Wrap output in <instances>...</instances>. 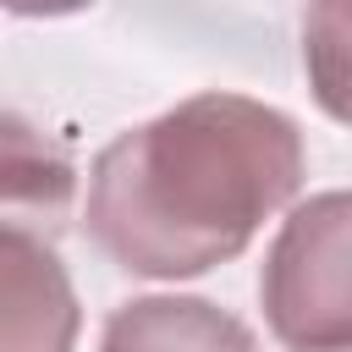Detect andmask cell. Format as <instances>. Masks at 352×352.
<instances>
[{
    "mask_svg": "<svg viewBox=\"0 0 352 352\" xmlns=\"http://www.w3.org/2000/svg\"><path fill=\"white\" fill-rule=\"evenodd\" d=\"M346 192H319L292 209L270 242L258 302L270 330L297 352H336L352 341V264H346Z\"/></svg>",
    "mask_w": 352,
    "mask_h": 352,
    "instance_id": "7a4b0ae2",
    "label": "cell"
},
{
    "mask_svg": "<svg viewBox=\"0 0 352 352\" xmlns=\"http://www.w3.org/2000/svg\"><path fill=\"white\" fill-rule=\"evenodd\" d=\"M336 352H346V346H336Z\"/></svg>",
    "mask_w": 352,
    "mask_h": 352,
    "instance_id": "52a82bcc",
    "label": "cell"
},
{
    "mask_svg": "<svg viewBox=\"0 0 352 352\" xmlns=\"http://www.w3.org/2000/svg\"><path fill=\"white\" fill-rule=\"evenodd\" d=\"M77 198V160L38 121L0 110V231L55 242Z\"/></svg>",
    "mask_w": 352,
    "mask_h": 352,
    "instance_id": "277c9868",
    "label": "cell"
},
{
    "mask_svg": "<svg viewBox=\"0 0 352 352\" xmlns=\"http://www.w3.org/2000/svg\"><path fill=\"white\" fill-rule=\"evenodd\" d=\"M302 60L319 88V104L341 121L346 116V6H319L302 28Z\"/></svg>",
    "mask_w": 352,
    "mask_h": 352,
    "instance_id": "8992f818",
    "label": "cell"
},
{
    "mask_svg": "<svg viewBox=\"0 0 352 352\" xmlns=\"http://www.w3.org/2000/svg\"><path fill=\"white\" fill-rule=\"evenodd\" d=\"M99 352H258L253 330L209 297H132L104 319Z\"/></svg>",
    "mask_w": 352,
    "mask_h": 352,
    "instance_id": "5b68a950",
    "label": "cell"
},
{
    "mask_svg": "<svg viewBox=\"0 0 352 352\" xmlns=\"http://www.w3.org/2000/svg\"><path fill=\"white\" fill-rule=\"evenodd\" d=\"M77 324L82 308L55 242L0 231V352H72Z\"/></svg>",
    "mask_w": 352,
    "mask_h": 352,
    "instance_id": "3957f363",
    "label": "cell"
},
{
    "mask_svg": "<svg viewBox=\"0 0 352 352\" xmlns=\"http://www.w3.org/2000/svg\"><path fill=\"white\" fill-rule=\"evenodd\" d=\"M302 170L286 110L209 88L94 154L82 226L116 270L187 280L236 258L297 198Z\"/></svg>",
    "mask_w": 352,
    "mask_h": 352,
    "instance_id": "6da1fadb",
    "label": "cell"
}]
</instances>
